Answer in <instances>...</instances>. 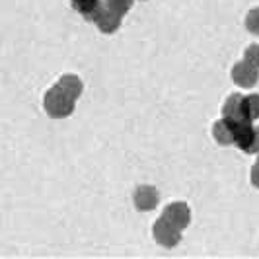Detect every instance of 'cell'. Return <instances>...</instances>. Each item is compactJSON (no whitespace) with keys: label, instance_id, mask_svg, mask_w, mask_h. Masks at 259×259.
Segmentation results:
<instances>
[{"label":"cell","instance_id":"5bb4252c","mask_svg":"<svg viewBox=\"0 0 259 259\" xmlns=\"http://www.w3.org/2000/svg\"><path fill=\"white\" fill-rule=\"evenodd\" d=\"M244 59H246L247 63H251L253 66H257L259 68V43H253V45H249L244 53Z\"/></svg>","mask_w":259,"mask_h":259},{"label":"cell","instance_id":"8992f818","mask_svg":"<svg viewBox=\"0 0 259 259\" xmlns=\"http://www.w3.org/2000/svg\"><path fill=\"white\" fill-rule=\"evenodd\" d=\"M158 201H160V193H158V189L152 187V185H141L133 193L135 207L139 208V210H143V212L158 207Z\"/></svg>","mask_w":259,"mask_h":259},{"label":"cell","instance_id":"9c48e42d","mask_svg":"<svg viewBox=\"0 0 259 259\" xmlns=\"http://www.w3.org/2000/svg\"><path fill=\"white\" fill-rule=\"evenodd\" d=\"M242 94H232L228 96V100L222 105V117L232 119V121H244V113H242Z\"/></svg>","mask_w":259,"mask_h":259},{"label":"cell","instance_id":"30bf717a","mask_svg":"<svg viewBox=\"0 0 259 259\" xmlns=\"http://www.w3.org/2000/svg\"><path fill=\"white\" fill-rule=\"evenodd\" d=\"M242 113L244 121H257L259 119V94H247L242 98Z\"/></svg>","mask_w":259,"mask_h":259},{"label":"cell","instance_id":"8fae6325","mask_svg":"<svg viewBox=\"0 0 259 259\" xmlns=\"http://www.w3.org/2000/svg\"><path fill=\"white\" fill-rule=\"evenodd\" d=\"M72 8L76 10L80 16H84L86 20H90L96 16V12L100 10V6L104 4V0H70Z\"/></svg>","mask_w":259,"mask_h":259},{"label":"cell","instance_id":"7a4b0ae2","mask_svg":"<svg viewBox=\"0 0 259 259\" xmlns=\"http://www.w3.org/2000/svg\"><path fill=\"white\" fill-rule=\"evenodd\" d=\"M152 236H154L156 244H160L162 247L166 249H171L176 247L180 242H182V230L176 228L174 224H169L166 219H158L152 226Z\"/></svg>","mask_w":259,"mask_h":259},{"label":"cell","instance_id":"4fadbf2b","mask_svg":"<svg viewBox=\"0 0 259 259\" xmlns=\"http://www.w3.org/2000/svg\"><path fill=\"white\" fill-rule=\"evenodd\" d=\"M246 29L253 35H259V6L251 8L246 16Z\"/></svg>","mask_w":259,"mask_h":259},{"label":"cell","instance_id":"277c9868","mask_svg":"<svg viewBox=\"0 0 259 259\" xmlns=\"http://www.w3.org/2000/svg\"><path fill=\"white\" fill-rule=\"evenodd\" d=\"M162 219H166L169 224H174L176 228H180L183 232L191 224V208H189L187 203H182V201L171 203V205H168V207L164 208Z\"/></svg>","mask_w":259,"mask_h":259},{"label":"cell","instance_id":"ba28073f","mask_svg":"<svg viewBox=\"0 0 259 259\" xmlns=\"http://www.w3.org/2000/svg\"><path fill=\"white\" fill-rule=\"evenodd\" d=\"M59 88L63 92H66L72 100H78L80 96H82V92H84V82L76 76V74H63V76L59 78Z\"/></svg>","mask_w":259,"mask_h":259},{"label":"cell","instance_id":"2e32d148","mask_svg":"<svg viewBox=\"0 0 259 259\" xmlns=\"http://www.w3.org/2000/svg\"><path fill=\"white\" fill-rule=\"evenodd\" d=\"M247 154H259V127H255V133H253V141L249 144V150Z\"/></svg>","mask_w":259,"mask_h":259},{"label":"cell","instance_id":"3957f363","mask_svg":"<svg viewBox=\"0 0 259 259\" xmlns=\"http://www.w3.org/2000/svg\"><path fill=\"white\" fill-rule=\"evenodd\" d=\"M232 80L240 88H253L259 80V68L244 59L232 66Z\"/></svg>","mask_w":259,"mask_h":259},{"label":"cell","instance_id":"7c38bea8","mask_svg":"<svg viewBox=\"0 0 259 259\" xmlns=\"http://www.w3.org/2000/svg\"><path fill=\"white\" fill-rule=\"evenodd\" d=\"M133 2H135V0H105V6H107L109 10L117 12L119 16H125V14L133 8Z\"/></svg>","mask_w":259,"mask_h":259},{"label":"cell","instance_id":"6da1fadb","mask_svg":"<svg viewBox=\"0 0 259 259\" xmlns=\"http://www.w3.org/2000/svg\"><path fill=\"white\" fill-rule=\"evenodd\" d=\"M43 109L53 119H65V117H70L74 113L76 100H72L66 92L59 88V84H55L43 96Z\"/></svg>","mask_w":259,"mask_h":259},{"label":"cell","instance_id":"9a60e30c","mask_svg":"<svg viewBox=\"0 0 259 259\" xmlns=\"http://www.w3.org/2000/svg\"><path fill=\"white\" fill-rule=\"evenodd\" d=\"M249 178H251V185L259 189V154H257V160H255V164L251 166V174H249Z\"/></svg>","mask_w":259,"mask_h":259},{"label":"cell","instance_id":"5b68a950","mask_svg":"<svg viewBox=\"0 0 259 259\" xmlns=\"http://www.w3.org/2000/svg\"><path fill=\"white\" fill-rule=\"evenodd\" d=\"M92 22L98 26V29H100L102 33H115L117 29L121 27V24H123V16H119L117 12L109 10L104 2V4L100 6V10L96 12V16L92 18Z\"/></svg>","mask_w":259,"mask_h":259},{"label":"cell","instance_id":"52a82bcc","mask_svg":"<svg viewBox=\"0 0 259 259\" xmlns=\"http://www.w3.org/2000/svg\"><path fill=\"white\" fill-rule=\"evenodd\" d=\"M234 133H236V121H232V119L222 117L221 121H217L212 125V137L222 146L234 144Z\"/></svg>","mask_w":259,"mask_h":259}]
</instances>
